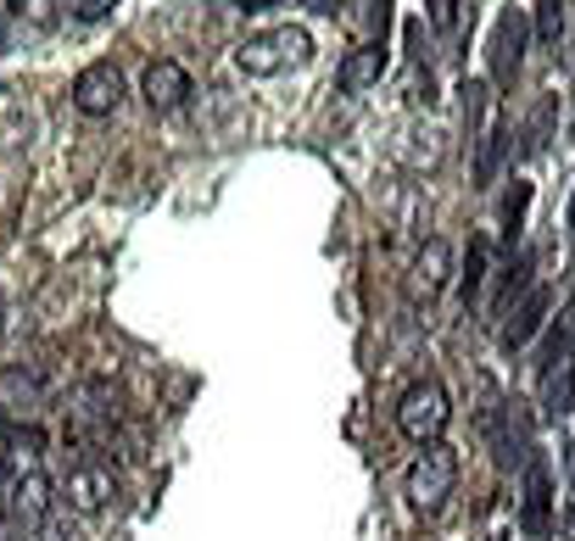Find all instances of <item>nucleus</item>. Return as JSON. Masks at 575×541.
Segmentation results:
<instances>
[{
    "label": "nucleus",
    "mask_w": 575,
    "mask_h": 541,
    "mask_svg": "<svg viewBox=\"0 0 575 541\" xmlns=\"http://www.w3.org/2000/svg\"><path fill=\"white\" fill-rule=\"evenodd\" d=\"M307 56H313L307 29H269V34H252V40L235 51L240 73H252V78H280V73L302 67Z\"/></svg>",
    "instance_id": "obj_1"
},
{
    "label": "nucleus",
    "mask_w": 575,
    "mask_h": 541,
    "mask_svg": "<svg viewBox=\"0 0 575 541\" xmlns=\"http://www.w3.org/2000/svg\"><path fill=\"white\" fill-rule=\"evenodd\" d=\"M458 486V453L447 441H431L420 446V458L408 464V502H414L420 513H436Z\"/></svg>",
    "instance_id": "obj_2"
},
{
    "label": "nucleus",
    "mask_w": 575,
    "mask_h": 541,
    "mask_svg": "<svg viewBox=\"0 0 575 541\" xmlns=\"http://www.w3.org/2000/svg\"><path fill=\"white\" fill-rule=\"evenodd\" d=\"M447 419H453V402L436 380H420V386H408L402 402H397V430L414 441V446H431L447 435Z\"/></svg>",
    "instance_id": "obj_3"
},
{
    "label": "nucleus",
    "mask_w": 575,
    "mask_h": 541,
    "mask_svg": "<svg viewBox=\"0 0 575 541\" xmlns=\"http://www.w3.org/2000/svg\"><path fill=\"white\" fill-rule=\"evenodd\" d=\"M486 56H491V84H498V89H514L520 62H525V18H520L514 7L498 12V23H491V45H486Z\"/></svg>",
    "instance_id": "obj_4"
},
{
    "label": "nucleus",
    "mask_w": 575,
    "mask_h": 541,
    "mask_svg": "<svg viewBox=\"0 0 575 541\" xmlns=\"http://www.w3.org/2000/svg\"><path fill=\"white\" fill-rule=\"evenodd\" d=\"M123 101V73L112 62H90L85 73L73 78V107L85 118H112Z\"/></svg>",
    "instance_id": "obj_5"
},
{
    "label": "nucleus",
    "mask_w": 575,
    "mask_h": 541,
    "mask_svg": "<svg viewBox=\"0 0 575 541\" xmlns=\"http://www.w3.org/2000/svg\"><path fill=\"white\" fill-rule=\"evenodd\" d=\"M520 524H525V535H547L553 530V469H547V458H531L525 464V502H520Z\"/></svg>",
    "instance_id": "obj_6"
},
{
    "label": "nucleus",
    "mask_w": 575,
    "mask_h": 541,
    "mask_svg": "<svg viewBox=\"0 0 575 541\" xmlns=\"http://www.w3.org/2000/svg\"><path fill=\"white\" fill-rule=\"evenodd\" d=\"M62 491H67V502H73L78 513H101V508L118 497V475L101 469V464H78V469H67Z\"/></svg>",
    "instance_id": "obj_7"
},
{
    "label": "nucleus",
    "mask_w": 575,
    "mask_h": 541,
    "mask_svg": "<svg viewBox=\"0 0 575 541\" xmlns=\"http://www.w3.org/2000/svg\"><path fill=\"white\" fill-rule=\"evenodd\" d=\"M140 89H145V107H151V112H174V107L191 96V73H185L180 62H169V56H156V62L145 67Z\"/></svg>",
    "instance_id": "obj_8"
},
{
    "label": "nucleus",
    "mask_w": 575,
    "mask_h": 541,
    "mask_svg": "<svg viewBox=\"0 0 575 541\" xmlns=\"http://www.w3.org/2000/svg\"><path fill=\"white\" fill-rule=\"evenodd\" d=\"M575 357V307H564L558 318H553V329H547V340L536 346V375L547 380L553 369H564Z\"/></svg>",
    "instance_id": "obj_9"
},
{
    "label": "nucleus",
    "mask_w": 575,
    "mask_h": 541,
    "mask_svg": "<svg viewBox=\"0 0 575 541\" xmlns=\"http://www.w3.org/2000/svg\"><path fill=\"white\" fill-rule=\"evenodd\" d=\"M547 307H553V291H542V285H536V291H525V302L514 307V318H509V329H503V346H509V351H520V346H525V340L547 324Z\"/></svg>",
    "instance_id": "obj_10"
},
{
    "label": "nucleus",
    "mask_w": 575,
    "mask_h": 541,
    "mask_svg": "<svg viewBox=\"0 0 575 541\" xmlns=\"http://www.w3.org/2000/svg\"><path fill=\"white\" fill-rule=\"evenodd\" d=\"M12 513H18L23 524H45V519H51V480H45L40 469H29V475L12 480Z\"/></svg>",
    "instance_id": "obj_11"
},
{
    "label": "nucleus",
    "mask_w": 575,
    "mask_h": 541,
    "mask_svg": "<svg viewBox=\"0 0 575 541\" xmlns=\"http://www.w3.org/2000/svg\"><path fill=\"white\" fill-rule=\"evenodd\" d=\"M475 145H480V151H475V185L486 191V185H498V173H503V156H509V145H514V140H509V123L498 118V123H491V129L475 140Z\"/></svg>",
    "instance_id": "obj_12"
},
{
    "label": "nucleus",
    "mask_w": 575,
    "mask_h": 541,
    "mask_svg": "<svg viewBox=\"0 0 575 541\" xmlns=\"http://www.w3.org/2000/svg\"><path fill=\"white\" fill-rule=\"evenodd\" d=\"M380 73H386V40H369L341 62V89H369Z\"/></svg>",
    "instance_id": "obj_13"
},
{
    "label": "nucleus",
    "mask_w": 575,
    "mask_h": 541,
    "mask_svg": "<svg viewBox=\"0 0 575 541\" xmlns=\"http://www.w3.org/2000/svg\"><path fill=\"white\" fill-rule=\"evenodd\" d=\"M491 446H498V464H503V469H514V464L525 458V424H520L514 408L491 413Z\"/></svg>",
    "instance_id": "obj_14"
},
{
    "label": "nucleus",
    "mask_w": 575,
    "mask_h": 541,
    "mask_svg": "<svg viewBox=\"0 0 575 541\" xmlns=\"http://www.w3.org/2000/svg\"><path fill=\"white\" fill-rule=\"evenodd\" d=\"M447 268H453L447 240H425V251H420V262H414V291H425V302L447 285Z\"/></svg>",
    "instance_id": "obj_15"
},
{
    "label": "nucleus",
    "mask_w": 575,
    "mask_h": 541,
    "mask_svg": "<svg viewBox=\"0 0 575 541\" xmlns=\"http://www.w3.org/2000/svg\"><path fill=\"white\" fill-rule=\"evenodd\" d=\"M486 268H491V246H486L480 235H469V257H464V268H458V296H464V307H475V302H480Z\"/></svg>",
    "instance_id": "obj_16"
},
{
    "label": "nucleus",
    "mask_w": 575,
    "mask_h": 541,
    "mask_svg": "<svg viewBox=\"0 0 575 541\" xmlns=\"http://www.w3.org/2000/svg\"><path fill=\"white\" fill-rule=\"evenodd\" d=\"M542 408H547V419L575 413V364H564V369L547 375V397H542Z\"/></svg>",
    "instance_id": "obj_17"
},
{
    "label": "nucleus",
    "mask_w": 575,
    "mask_h": 541,
    "mask_svg": "<svg viewBox=\"0 0 575 541\" xmlns=\"http://www.w3.org/2000/svg\"><path fill=\"white\" fill-rule=\"evenodd\" d=\"M40 402V380L23 369H0V408H34Z\"/></svg>",
    "instance_id": "obj_18"
},
{
    "label": "nucleus",
    "mask_w": 575,
    "mask_h": 541,
    "mask_svg": "<svg viewBox=\"0 0 575 541\" xmlns=\"http://www.w3.org/2000/svg\"><path fill=\"white\" fill-rule=\"evenodd\" d=\"M531 268H536V257H531V251H520V257L503 268V285H498V313H503V307H509L520 291H531Z\"/></svg>",
    "instance_id": "obj_19"
},
{
    "label": "nucleus",
    "mask_w": 575,
    "mask_h": 541,
    "mask_svg": "<svg viewBox=\"0 0 575 541\" xmlns=\"http://www.w3.org/2000/svg\"><path fill=\"white\" fill-rule=\"evenodd\" d=\"M525 207H531V185L525 178H514V196H509V207H503V240H509V251H514V240H520V229H525Z\"/></svg>",
    "instance_id": "obj_20"
},
{
    "label": "nucleus",
    "mask_w": 575,
    "mask_h": 541,
    "mask_svg": "<svg viewBox=\"0 0 575 541\" xmlns=\"http://www.w3.org/2000/svg\"><path fill=\"white\" fill-rule=\"evenodd\" d=\"M564 18H569V0H536V34L553 45L564 34Z\"/></svg>",
    "instance_id": "obj_21"
},
{
    "label": "nucleus",
    "mask_w": 575,
    "mask_h": 541,
    "mask_svg": "<svg viewBox=\"0 0 575 541\" xmlns=\"http://www.w3.org/2000/svg\"><path fill=\"white\" fill-rule=\"evenodd\" d=\"M553 112H558V101L542 96L536 112H531V129H525V151H542V145H547V134H553Z\"/></svg>",
    "instance_id": "obj_22"
},
{
    "label": "nucleus",
    "mask_w": 575,
    "mask_h": 541,
    "mask_svg": "<svg viewBox=\"0 0 575 541\" xmlns=\"http://www.w3.org/2000/svg\"><path fill=\"white\" fill-rule=\"evenodd\" d=\"M480 112H486V84H464V123H469V140L480 134Z\"/></svg>",
    "instance_id": "obj_23"
},
{
    "label": "nucleus",
    "mask_w": 575,
    "mask_h": 541,
    "mask_svg": "<svg viewBox=\"0 0 575 541\" xmlns=\"http://www.w3.org/2000/svg\"><path fill=\"white\" fill-rule=\"evenodd\" d=\"M431 23H436L442 34H453V29H458V0H431Z\"/></svg>",
    "instance_id": "obj_24"
},
{
    "label": "nucleus",
    "mask_w": 575,
    "mask_h": 541,
    "mask_svg": "<svg viewBox=\"0 0 575 541\" xmlns=\"http://www.w3.org/2000/svg\"><path fill=\"white\" fill-rule=\"evenodd\" d=\"M112 7H118V0H73V12H78V18H85V23H96V18H107Z\"/></svg>",
    "instance_id": "obj_25"
},
{
    "label": "nucleus",
    "mask_w": 575,
    "mask_h": 541,
    "mask_svg": "<svg viewBox=\"0 0 575 541\" xmlns=\"http://www.w3.org/2000/svg\"><path fill=\"white\" fill-rule=\"evenodd\" d=\"M12 480H18V475H12V464L0 458V497H12Z\"/></svg>",
    "instance_id": "obj_26"
},
{
    "label": "nucleus",
    "mask_w": 575,
    "mask_h": 541,
    "mask_svg": "<svg viewBox=\"0 0 575 541\" xmlns=\"http://www.w3.org/2000/svg\"><path fill=\"white\" fill-rule=\"evenodd\" d=\"M240 7H246V12H263V7H269V0H240Z\"/></svg>",
    "instance_id": "obj_27"
},
{
    "label": "nucleus",
    "mask_w": 575,
    "mask_h": 541,
    "mask_svg": "<svg viewBox=\"0 0 575 541\" xmlns=\"http://www.w3.org/2000/svg\"><path fill=\"white\" fill-rule=\"evenodd\" d=\"M0 541H12V524L7 519H0Z\"/></svg>",
    "instance_id": "obj_28"
},
{
    "label": "nucleus",
    "mask_w": 575,
    "mask_h": 541,
    "mask_svg": "<svg viewBox=\"0 0 575 541\" xmlns=\"http://www.w3.org/2000/svg\"><path fill=\"white\" fill-rule=\"evenodd\" d=\"M569 229H575V202H569Z\"/></svg>",
    "instance_id": "obj_29"
},
{
    "label": "nucleus",
    "mask_w": 575,
    "mask_h": 541,
    "mask_svg": "<svg viewBox=\"0 0 575 541\" xmlns=\"http://www.w3.org/2000/svg\"><path fill=\"white\" fill-rule=\"evenodd\" d=\"M491 541H509V535H491Z\"/></svg>",
    "instance_id": "obj_30"
},
{
    "label": "nucleus",
    "mask_w": 575,
    "mask_h": 541,
    "mask_svg": "<svg viewBox=\"0 0 575 541\" xmlns=\"http://www.w3.org/2000/svg\"><path fill=\"white\" fill-rule=\"evenodd\" d=\"M569 480H575V475H569Z\"/></svg>",
    "instance_id": "obj_31"
}]
</instances>
